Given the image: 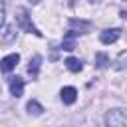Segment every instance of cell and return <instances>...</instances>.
Returning a JSON list of instances; mask_svg holds the SVG:
<instances>
[{"label": "cell", "mask_w": 127, "mask_h": 127, "mask_svg": "<svg viewBox=\"0 0 127 127\" xmlns=\"http://www.w3.org/2000/svg\"><path fill=\"white\" fill-rule=\"evenodd\" d=\"M107 64H109L107 54H101V52H99V54H95V65H97V67H101V69H103V67H107Z\"/></svg>", "instance_id": "7c38bea8"}, {"label": "cell", "mask_w": 127, "mask_h": 127, "mask_svg": "<svg viewBox=\"0 0 127 127\" xmlns=\"http://www.w3.org/2000/svg\"><path fill=\"white\" fill-rule=\"evenodd\" d=\"M18 62H20V56H18V54L4 56V58H2V71H4V73L12 71V69L16 67V64H18Z\"/></svg>", "instance_id": "5b68a950"}, {"label": "cell", "mask_w": 127, "mask_h": 127, "mask_svg": "<svg viewBox=\"0 0 127 127\" xmlns=\"http://www.w3.org/2000/svg\"><path fill=\"white\" fill-rule=\"evenodd\" d=\"M119 28H111V30H103L101 34H99V40H101V44H113V42H117V38H119Z\"/></svg>", "instance_id": "277c9868"}, {"label": "cell", "mask_w": 127, "mask_h": 127, "mask_svg": "<svg viewBox=\"0 0 127 127\" xmlns=\"http://www.w3.org/2000/svg\"><path fill=\"white\" fill-rule=\"evenodd\" d=\"M60 97H62V101H64L65 105H71V103H75V99H77V91H75V87L67 85V87H64V89L60 91Z\"/></svg>", "instance_id": "3957f363"}, {"label": "cell", "mask_w": 127, "mask_h": 127, "mask_svg": "<svg viewBox=\"0 0 127 127\" xmlns=\"http://www.w3.org/2000/svg\"><path fill=\"white\" fill-rule=\"evenodd\" d=\"M30 2H32V4H38V2H40V0H30Z\"/></svg>", "instance_id": "4fadbf2b"}, {"label": "cell", "mask_w": 127, "mask_h": 127, "mask_svg": "<svg viewBox=\"0 0 127 127\" xmlns=\"http://www.w3.org/2000/svg\"><path fill=\"white\" fill-rule=\"evenodd\" d=\"M16 24H18L24 32H30V34H34V36H42V32L32 24L30 14H28L26 8H18V10H16Z\"/></svg>", "instance_id": "6da1fadb"}, {"label": "cell", "mask_w": 127, "mask_h": 127, "mask_svg": "<svg viewBox=\"0 0 127 127\" xmlns=\"http://www.w3.org/2000/svg\"><path fill=\"white\" fill-rule=\"evenodd\" d=\"M26 109H28V113H34V115H40L42 111H44V107L36 101V99H32V101H28V105H26Z\"/></svg>", "instance_id": "8fae6325"}, {"label": "cell", "mask_w": 127, "mask_h": 127, "mask_svg": "<svg viewBox=\"0 0 127 127\" xmlns=\"http://www.w3.org/2000/svg\"><path fill=\"white\" fill-rule=\"evenodd\" d=\"M69 30L73 34H85L89 30V22H85V20H69Z\"/></svg>", "instance_id": "52a82bcc"}, {"label": "cell", "mask_w": 127, "mask_h": 127, "mask_svg": "<svg viewBox=\"0 0 127 127\" xmlns=\"http://www.w3.org/2000/svg\"><path fill=\"white\" fill-rule=\"evenodd\" d=\"M107 127H127V109H111L105 115Z\"/></svg>", "instance_id": "7a4b0ae2"}, {"label": "cell", "mask_w": 127, "mask_h": 127, "mask_svg": "<svg viewBox=\"0 0 127 127\" xmlns=\"http://www.w3.org/2000/svg\"><path fill=\"white\" fill-rule=\"evenodd\" d=\"M16 36V32H14V28L12 26H8V24H4L2 26V36H0V42L2 44H8V42H12V38Z\"/></svg>", "instance_id": "ba28073f"}, {"label": "cell", "mask_w": 127, "mask_h": 127, "mask_svg": "<svg viewBox=\"0 0 127 127\" xmlns=\"http://www.w3.org/2000/svg\"><path fill=\"white\" fill-rule=\"evenodd\" d=\"M8 85H10V91L14 97H20L24 93V79L22 77H10L8 79Z\"/></svg>", "instance_id": "8992f818"}, {"label": "cell", "mask_w": 127, "mask_h": 127, "mask_svg": "<svg viewBox=\"0 0 127 127\" xmlns=\"http://www.w3.org/2000/svg\"><path fill=\"white\" fill-rule=\"evenodd\" d=\"M64 64H65V67H67L69 71H81V67H83L81 62H79L77 58H67Z\"/></svg>", "instance_id": "30bf717a"}, {"label": "cell", "mask_w": 127, "mask_h": 127, "mask_svg": "<svg viewBox=\"0 0 127 127\" xmlns=\"http://www.w3.org/2000/svg\"><path fill=\"white\" fill-rule=\"evenodd\" d=\"M40 62H42V56H34L32 60H30V65H28V71H30V75H38V69H40Z\"/></svg>", "instance_id": "9c48e42d"}]
</instances>
